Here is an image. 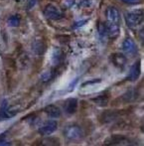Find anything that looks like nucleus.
Wrapping results in <instances>:
<instances>
[{
    "label": "nucleus",
    "mask_w": 144,
    "mask_h": 146,
    "mask_svg": "<svg viewBox=\"0 0 144 146\" xmlns=\"http://www.w3.org/2000/svg\"><path fill=\"white\" fill-rule=\"evenodd\" d=\"M106 30L108 36L110 39L114 40L118 37L119 30H120V23H119V12L113 6H109L106 10Z\"/></svg>",
    "instance_id": "obj_1"
},
{
    "label": "nucleus",
    "mask_w": 144,
    "mask_h": 146,
    "mask_svg": "<svg viewBox=\"0 0 144 146\" xmlns=\"http://www.w3.org/2000/svg\"><path fill=\"white\" fill-rule=\"evenodd\" d=\"M126 25L131 29H136L143 23V10L138 9L125 14Z\"/></svg>",
    "instance_id": "obj_2"
},
{
    "label": "nucleus",
    "mask_w": 144,
    "mask_h": 146,
    "mask_svg": "<svg viewBox=\"0 0 144 146\" xmlns=\"http://www.w3.org/2000/svg\"><path fill=\"white\" fill-rule=\"evenodd\" d=\"M21 110L20 106H8L7 102L4 100L0 106V120H5V119H10L15 115H17L18 112Z\"/></svg>",
    "instance_id": "obj_3"
},
{
    "label": "nucleus",
    "mask_w": 144,
    "mask_h": 146,
    "mask_svg": "<svg viewBox=\"0 0 144 146\" xmlns=\"http://www.w3.org/2000/svg\"><path fill=\"white\" fill-rule=\"evenodd\" d=\"M64 135L69 140H79L83 138L84 130L79 125H68L64 129Z\"/></svg>",
    "instance_id": "obj_4"
},
{
    "label": "nucleus",
    "mask_w": 144,
    "mask_h": 146,
    "mask_svg": "<svg viewBox=\"0 0 144 146\" xmlns=\"http://www.w3.org/2000/svg\"><path fill=\"white\" fill-rule=\"evenodd\" d=\"M43 14L47 19L50 20H60L64 17V13L53 4H49L43 10Z\"/></svg>",
    "instance_id": "obj_5"
},
{
    "label": "nucleus",
    "mask_w": 144,
    "mask_h": 146,
    "mask_svg": "<svg viewBox=\"0 0 144 146\" xmlns=\"http://www.w3.org/2000/svg\"><path fill=\"white\" fill-rule=\"evenodd\" d=\"M58 122L56 120H49L45 122L40 128L38 129V132L42 135H50L57 130Z\"/></svg>",
    "instance_id": "obj_6"
},
{
    "label": "nucleus",
    "mask_w": 144,
    "mask_h": 146,
    "mask_svg": "<svg viewBox=\"0 0 144 146\" xmlns=\"http://www.w3.org/2000/svg\"><path fill=\"white\" fill-rule=\"evenodd\" d=\"M106 145H131V141L127 137L121 136V135H113L109 137L104 142Z\"/></svg>",
    "instance_id": "obj_7"
},
{
    "label": "nucleus",
    "mask_w": 144,
    "mask_h": 146,
    "mask_svg": "<svg viewBox=\"0 0 144 146\" xmlns=\"http://www.w3.org/2000/svg\"><path fill=\"white\" fill-rule=\"evenodd\" d=\"M78 100L77 98H69L65 102L64 110L67 114H74L78 110Z\"/></svg>",
    "instance_id": "obj_8"
},
{
    "label": "nucleus",
    "mask_w": 144,
    "mask_h": 146,
    "mask_svg": "<svg viewBox=\"0 0 144 146\" xmlns=\"http://www.w3.org/2000/svg\"><path fill=\"white\" fill-rule=\"evenodd\" d=\"M122 50H123V52L127 55H132L137 52L136 45H135V43L132 41V39H130V38L124 39V41L122 42Z\"/></svg>",
    "instance_id": "obj_9"
},
{
    "label": "nucleus",
    "mask_w": 144,
    "mask_h": 146,
    "mask_svg": "<svg viewBox=\"0 0 144 146\" xmlns=\"http://www.w3.org/2000/svg\"><path fill=\"white\" fill-rule=\"evenodd\" d=\"M140 74H141L140 61H137L136 63L130 68V71H129L127 80L130 82H135L139 77H140Z\"/></svg>",
    "instance_id": "obj_10"
},
{
    "label": "nucleus",
    "mask_w": 144,
    "mask_h": 146,
    "mask_svg": "<svg viewBox=\"0 0 144 146\" xmlns=\"http://www.w3.org/2000/svg\"><path fill=\"white\" fill-rule=\"evenodd\" d=\"M110 61H111V63L113 64L116 68L122 69V68L125 66V64H126L127 59H126V57H125L124 55L116 53V54H112L111 55V57H110Z\"/></svg>",
    "instance_id": "obj_11"
},
{
    "label": "nucleus",
    "mask_w": 144,
    "mask_h": 146,
    "mask_svg": "<svg viewBox=\"0 0 144 146\" xmlns=\"http://www.w3.org/2000/svg\"><path fill=\"white\" fill-rule=\"evenodd\" d=\"M64 52L61 50L60 48H56L53 52L52 55V65L54 66L55 68H58L64 61Z\"/></svg>",
    "instance_id": "obj_12"
},
{
    "label": "nucleus",
    "mask_w": 144,
    "mask_h": 146,
    "mask_svg": "<svg viewBox=\"0 0 144 146\" xmlns=\"http://www.w3.org/2000/svg\"><path fill=\"white\" fill-rule=\"evenodd\" d=\"M119 114L118 112L115 111H106L102 114L100 116V120H102V123H111L113 121L116 120L118 118Z\"/></svg>",
    "instance_id": "obj_13"
},
{
    "label": "nucleus",
    "mask_w": 144,
    "mask_h": 146,
    "mask_svg": "<svg viewBox=\"0 0 144 146\" xmlns=\"http://www.w3.org/2000/svg\"><path fill=\"white\" fill-rule=\"evenodd\" d=\"M138 92L134 88H131V90H128L122 96V100L124 102H133L137 100L138 98Z\"/></svg>",
    "instance_id": "obj_14"
},
{
    "label": "nucleus",
    "mask_w": 144,
    "mask_h": 146,
    "mask_svg": "<svg viewBox=\"0 0 144 146\" xmlns=\"http://www.w3.org/2000/svg\"><path fill=\"white\" fill-rule=\"evenodd\" d=\"M44 111L50 117H52V118H57V117H59L61 115V110H60L57 106H55V104L47 106L46 108H45Z\"/></svg>",
    "instance_id": "obj_15"
},
{
    "label": "nucleus",
    "mask_w": 144,
    "mask_h": 146,
    "mask_svg": "<svg viewBox=\"0 0 144 146\" xmlns=\"http://www.w3.org/2000/svg\"><path fill=\"white\" fill-rule=\"evenodd\" d=\"M98 35H100V38L102 41H106V38H108V30H106V23H102V22H100L98 26Z\"/></svg>",
    "instance_id": "obj_16"
},
{
    "label": "nucleus",
    "mask_w": 144,
    "mask_h": 146,
    "mask_svg": "<svg viewBox=\"0 0 144 146\" xmlns=\"http://www.w3.org/2000/svg\"><path fill=\"white\" fill-rule=\"evenodd\" d=\"M92 102L100 106H106L108 104V96L106 94H100V96L92 98Z\"/></svg>",
    "instance_id": "obj_17"
},
{
    "label": "nucleus",
    "mask_w": 144,
    "mask_h": 146,
    "mask_svg": "<svg viewBox=\"0 0 144 146\" xmlns=\"http://www.w3.org/2000/svg\"><path fill=\"white\" fill-rule=\"evenodd\" d=\"M45 44L42 41H36V42L33 44V51L36 53L37 55H42L45 52Z\"/></svg>",
    "instance_id": "obj_18"
},
{
    "label": "nucleus",
    "mask_w": 144,
    "mask_h": 146,
    "mask_svg": "<svg viewBox=\"0 0 144 146\" xmlns=\"http://www.w3.org/2000/svg\"><path fill=\"white\" fill-rule=\"evenodd\" d=\"M20 23H21V18H20V16L18 14L12 15L8 18V24L11 27H18L20 25Z\"/></svg>",
    "instance_id": "obj_19"
},
{
    "label": "nucleus",
    "mask_w": 144,
    "mask_h": 146,
    "mask_svg": "<svg viewBox=\"0 0 144 146\" xmlns=\"http://www.w3.org/2000/svg\"><path fill=\"white\" fill-rule=\"evenodd\" d=\"M55 77V74L53 71L51 72H48V73H45L44 75L42 76V81L44 82V83H48V82H50L51 80H53Z\"/></svg>",
    "instance_id": "obj_20"
},
{
    "label": "nucleus",
    "mask_w": 144,
    "mask_h": 146,
    "mask_svg": "<svg viewBox=\"0 0 144 146\" xmlns=\"http://www.w3.org/2000/svg\"><path fill=\"white\" fill-rule=\"evenodd\" d=\"M37 1L38 0H27V7L28 9H31V8H33L35 5H36Z\"/></svg>",
    "instance_id": "obj_21"
},
{
    "label": "nucleus",
    "mask_w": 144,
    "mask_h": 146,
    "mask_svg": "<svg viewBox=\"0 0 144 146\" xmlns=\"http://www.w3.org/2000/svg\"><path fill=\"white\" fill-rule=\"evenodd\" d=\"M10 143L7 142V140L6 139H4V134H2L1 136H0V145H9Z\"/></svg>",
    "instance_id": "obj_22"
},
{
    "label": "nucleus",
    "mask_w": 144,
    "mask_h": 146,
    "mask_svg": "<svg viewBox=\"0 0 144 146\" xmlns=\"http://www.w3.org/2000/svg\"><path fill=\"white\" fill-rule=\"evenodd\" d=\"M123 2H126V3L129 4H134V3H138L139 0H122Z\"/></svg>",
    "instance_id": "obj_23"
},
{
    "label": "nucleus",
    "mask_w": 144,
    "mask_h": 146,
    "mask_svg": "<svg viewBox=\"0 0 144 146\" xmlns=\"http://www.w3.org/2000/svg\"><path fill=\"white\" fill-rule=\"evenodd\" d=\"M16 1H20V0H16Z\"/></svg>",
    "instance_id": "obj_24"
}]
</instances>
